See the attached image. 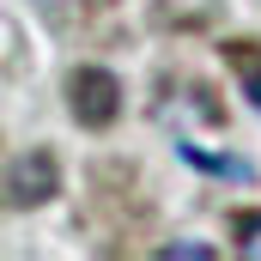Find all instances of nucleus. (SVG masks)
Wrapping results in <instances>:
<instances>
[{
    "label": "nucleus",
    "mask_w": 261,
    "mask_h": 261,
    "mask_svg": "<svg viewBox=\"0 0 261 261\" xmlns=\"http://www.w3.org/2000/svg\"><path fill=\"white\" fill-rule=\"evenodd\" d=\"M116 110H122V85H116V73H103V67L73 73V116H79L85 128H110Z\"/></svg>",
    "instance_id": "nucleus-1"
},
{
    "label": "nucleus",
    "mask_w": 261,
    "mask_h": 261,
    "mask_svg": "<svg viewBox=\"0 0 261 261\" xmlns=\"http://www.w3.org/2000/svg\"><path fill=\"white\" fill-rule=\"evenodd\" d=\"M237 231H243V237H237V255H243V261H261V213H249Z\"/></svg>",
    "instance_id": "nucleus-4"
},
{
    "label": "nucleus",
    "mask_w": 261,
    "mask_h": 261,
    "mask_svg": "<svg viewBox=\"0 0 261 261\" xmlns=\"http://www.w3.org/2000/svg\"><path fill=\"white\" fill-rule=\"evenodd\" d=\"M243 85H249V103L261 110V67L255 61H243Z\"/></svg>",
    "instance_id": "nucleus-6"
},
{
    "label": "nucleus",
    "mask_w": 261,
    "mask_h": 261,
    "mask_svg": "<svg viewBox=\"0 0 261 261\" xmlns=\"http://www.w3.org/2000/svg\"><path fill=\"white\" fill-rule=\"evenodd\" d=\"M6 189H12V206L49 200V195H55V158H18L12 176H6Z\"/></svg>",
    "instance_id": "nucleus-2"
},
{
    "label": "nucleus",
    "mask_w": 261,
    "mask_h": 261,
    "mask_svg": "<svg viewBox=\"0 0 261 261\" xmlns=\"http://www.w3.org/2000/svg\"><path fill=\"white\" fill-rule=\"evenodd\" d=\"M164 261H213V249H206V243H170Z\"/></svg>",
    "instance_id": "nucleus-5"
},
{
    "label": "nucleus",
    "mask_w": 261,
    "mask_h": 261,
    "mask_svg": "<svg viewBox=\"0 0 261 261\" xmlns=\"http://www.w3.org/2000/svg\"><path fill=\"white\" fill-rule=\"evenodd\" d=\"M176 158H189V164H200V170H213V176H237V182H249V176H255L243 158H206L195 140H176Z\"/></svg>",
    "instance_id": "nucleus-3"
}]
</instances>
